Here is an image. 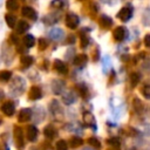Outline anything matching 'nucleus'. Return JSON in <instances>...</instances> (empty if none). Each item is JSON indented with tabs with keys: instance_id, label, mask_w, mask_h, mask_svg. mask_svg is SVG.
<instances>
[{
	"instance_id": "f257e3e1",
	"label": "nucleus",
	"mask_w": 150,
	"mask_h": 150,
	"mask_svg": "<svg viewBox=\"0 0 150 150\" xmlns=\"http://www.w3.org/2000/svg\"><path fill=\"white\" fill-rule=\"evenodd\" d=\"M79 23H80V19H79V16H77L76 14H74V13H68V14L66 15V25H67L69 28H71V29L77 28Z\"/></svg>"
},
{
	"instance_id": "f03ea898",
	"label": "nucleus",
	"mask_w": 150,
	"mask_h": 150,
	"mask_svg": "<svg viewBox=\"0 0 150 150\" xmlns=\"http://www.w3.org/2000/svg\"><path fill=\"white\" fill-rule=\"evenodd\" d=\"M131 16H132V9L129 6L121 8V11L117 13V18L120 20H122V21H128Z\"/></svg>"
},
{
	"instance_id": "7ed1b4c3",
	"label": "nucleus",
	"mask_w": 150,
	"mask_h": 150,
	"mask_svg": "<svg viewBox=\"0 0 150 150\" xmlns=\"http://www.w3.org/2000/svg\"><path fill=\"white\" fill-rule=\"evenodd\" d=\"M14 141L18 148H22L23 146V135H22V130L19 127L14 128Z\"/></svg>"
},
{
	"instance_id": "20e7f679",
	"label": "nucleus",
	"mask_w": 150,
	"mask_h": 150,
	"mask_svg": "<svg viewBox=\"0 0 150 150\" xmlns=\"http://www.w3.org/2000/svg\"><path fill=\"white\" fill-rule=\"evenodd\" d=\"M21 14H22L25 18H29V19H32V20H36V18H38L36 12H35L32 7H29V6H25V7L21 9Z\"/></svg>"
},
{
	"instance_id": "39448f33",
	"label": "nucleus",
	"mask_w": 150,
	"mask_h": 150,
	"mask_svg": "<svg viewBox=\"0 0 150 150\" xmlns=\"http://www.w3.org/2000/svg\"><path fill=\"white\" fill-rule=\"evenodd\" d=\"M112 35H114V39H115L116 41H122V40H124V38H125V35H127V29H125L124 27L120 26V27H117V28L112 32Z\"/></svg>"
},
{
	"instance_id": "423d86ee",
	"label": "nucleus",
	"mask_w": 150,
	"mask_h": 150,
	"mask_svg": "<svg viewBox=\"0 0 150 150\" xmlns=\"http://www.w3.org/2000/svg\"><path fill=\"white\" fill-rule=\"evenodd\" d=\"M1 111L5 114V115H7V116H12L13 114H14V110H15V107H14V104L12 103V102H5L2 105H1Z\"/></svg>"
},
{
	"instance_id": "0eeeda50",
	"label": "nucleus",
	"mask_w": 150,
	"mask_h": 150,
	"mask_svg": "<svg viewBox=\"0 0 150 150\" xmlns=\"http://www.w3.org/2000/svg\"><path fill=\"white\" fill-rule=\"evenodd\" d=\"M30 117H32V110L29 108H25V109H21L18 118L20 122H27L30 120Z\"/></svg>"
},
{
	"instance_id": "6e6552de",
	"label": "nucleus",
	"mask_w": 150,
	"mask_h": 150,
	"mask_svg": "<svg viewBox=\"0 0 150 150\" xmlns=\"http://www.w3.org/2000/svg\"><path fill=\"white\" fill-rule=\"evenodd\" d=\"M41 96H42V91L39 87L34 86L30 88V90H29V98L30 100H39V98H41Z\"/></svg>"
},
{
	"instance_id": "1a4fd4ad",
	"label": "nucleus",
	"mask_w": 150,
	"mask_h": 150,
	"mask_svg": "<svg viewBox=\"0 0 150 150\" xmlns=\"http://www.w3.org/2000/svg\"><path fill=\"white\" fill-rule=\"evenodd\" d=\"M38 137V129L34 125H28L27 127V139L28 141H35Z\"/></svg>"
},
{
	"instance_id": "9d476101",
	"label": "nucleus",
	"mask_w": 150,
	"mask_h": 150,
	"mask_svg": "<svg viewBox=\"0 0 150 150\" xmlns=\"http://www.w3.org/2000/svg\"><path fill=\"white\" fill-rule=\"evenodd\" d=\"M63 87H64V82H63V81L54 80V81H53V84H52V90H53L55 94H61Z\"/></svg>"
},
{
	"instance_id": "9b49d317",
	"label": "nucleus",
	"mask_w": 150,
	"mask_h": 150,
	"mask_svg": "<svg viewBox=\"0 0 150 150\" xmlns=\"http://www.w3.org/2000/svg\"><path fill=\"white\" fill-rule=\"evenodd\" d=\"M54 68H55L59 73H61V74H66V73L68 71L67 66H66L64 62H62L61 60H55V61H54Z\"/></svg>"
},
{
	"instance_id": "f8f14e48",
	"label": "nucleus",
	"mask_w": 150,
	"mask_h": 150,
	"mask_svg": "<svg viewBox=\"0 0 150 150\" xmlns=\"http://www.w3.org/2000/svg\"><path fill=\"white\" fill-rule=\"evenodd\" d=\"M87 62H88V56H87L86 54H80V55H77V56L75 57V60H74L75 66H79V67L86 66Z\"/></svg>"
},
{
	"instance_id": "ddd939ff",
	"label": "nucleus",
	"mask_w": 150,
	"mask_h": 150,
	"mask_svg": "<svg viewBox=\"0 0 150 150\" xmlns=\"http://www.w3.org/2000/svg\"><path fill=\"white\" fill-rule=\"evenodd\" d=\"M43 135H45L47 138H54V137L56 136V130H55V128H54L52 124H49V125L45 127V129H43Z\"/></svg>"
},
{
	"instance_id": "4468645a",
	"label": "nucleus",
	"mask_w": 150,
	"mask_h": 150,
	"mask_svg": "<svg viewBox=\"0 0 150 150\" xmlns=\"http://www.w3.org/2000/svg\"><path fill=\"white\" fill-rule=\"evenodd\" d=\"M98 21H100V25H101L103 28H108V27H110V26L112 25V20H111L108 15H102Z\"/></svg>"
},
{
	"instance_id": "2eb2a0df",
	"label": "nucleus",
	"mask_w": 150,
	"mask_h": 150,
	"mask_svg": "<svg viewBox=\"0 0 150 150\" xmlns=\"http://www.w3.org/2000/svg\"><path fill=\"white\" fill-rule=\"evenodd\" d=\"M62 35H63V30H61L60 28H53L49 32V36L54 40H59L60 38H62Z\"/></svg>"
},
{
	"instance_id": "dca6fc26",
	"label": "nucleus",
	"mask_w": 150,
	"mask_h": 150,
	"mask_svg": "<svg viewBox=\"0 0 150 150\" xmlns=\"http://www.w3.org/2000/svg\"><path fill=\"white\" fill-rule=\"evenodd\" d=\"M28 28H29V25H28L26 21L21 20V21H19V23H18V26H16V33L22 34V33L26 32Z\"/></svg>"
},
{
	"instance_id": "f3484780",
	"label": "nucleus",
	"mask_w": 150,
	"mask_h": 150,
	"mask_svg": "<svg viewBox=\"0 0 150 150\" xmlns=\"http://www.w3.org/2000/svg\"><path fill=\"white\" fill-rule=\"evenodd\" d=\"M34 42H35V39L32 34H27L25 38H23V45L27 47V48H30L34 46Z\"/></svg>"
},
{
	"instance_id": "a211bd4d",
	"label": "nucleus",
	"mask_w": 150,
	"mask_h": 150,
	"mask_svg": "<svg viewBox=\"0 0 150 150\" xmlns=\"http://www.w3.org/2000/svg\"><path fill=\"white\" fill-rule=\"evenodd\" d=\"M62 101L66 104H71L75 101V95L73 93H66V94L62 95Z\"/></svg>"
},
{
	"instance_id": "6ab92c4d",
	"label": "nucleus",
	"mask_w": 150,
	"mask_h": 150,
	"mask_svg": "<svg viewBox=\"0 0 150 150\" xmlns=\"http://www.w3.org/2000/svg\"><path fill=\"white\" fill-rule=\"evenodd\" d=\"M82 143H83L82 138H81V137H77V136H75V137H73V138L70 139V146H71V148H77V146H80Z\"/></svg>"
},
{
	"instance_id": "aec40b11",
	"label": "nucleus",
	"mask_w": 150,
	"mask_h": 150,
	"mask_svg": "<svg viewBox=\"0 0 150 150\" xmlns=\"http://www.w3.org/2000/svg\"><path fill=\"white\" fill-rule=\"evenodd\" d=\"M15 16L13 15V14H6L5 15V20H6V22H7V25L9 26V27H14V23H15Z\"/></svg>"
},
{
	"instance_id": "412c9836",
	"label": "nucleus",
	"mask_w": 150,
	"mask_h": 150,
	"mask_svg": "<svg viewBox=\"0 0 150 150\" xmlns=\"http://www.w3.org/2000/svg\"><path fill=\"white\" fill-rule=\"evenodd\" d=\"M12 76V73L9 70H1L0 71V81L5 82V81H8Z\"/></svg>"
},
{
	"instance_id": "4be33fe9",
	"label": "nucleus",
	"mask_w": 150,
	"mask_h": 150,
	"mask_svg": "<svg viewBox=\"0 0 150 150\" xmlns=\"http://www.w3.org/2000/svg\"><path fill=\"white\" fill-rule=\"evenodd\" d=\"M21 63L25 66V67H28L33 63V56L30 55H26V56H22L21 57Z\"/></svg>"
},
{
	"instance_id": "5701e85b",
	"label": "nucleus",
	"mask_w": 150,
	"mask_h": 150,
	"mask_svg": "<svg viewBox=\"0 0 150 150\" xmlns=\"http://www.w3.org/2000/svg\"><path fill=\"white\" fill-rule=\"evenodd\" d=\"M6 7H7V9H9V11H15V9L19 7V4H18L16 1H14V0H8V1L6 2Z\"/></svg>"
},
{
	"instance_id": "b1692460",
	"label": "nucleus",
	"mask_w": 150,
	"mask_h": 150,
	"mask_svg": "<svg viewBox=\"0 0 150 150\" xmlns=\"http://www.w3.org/2000/svg\"><path fill=\"white\" fill-rule=\"evenodd\" d=\"M88 143H89V145H91V146L95 148V149H98V148L101 146V143H100V141H98L96 137H90V138L88 139Z\"/></svg>"
},
{
	"instance_id": "393cba45",
	"label": "nucleus",
	"mask_w": 150,
	"mask_h": 150,
	"mask_svg": "<svg viewBox=\"0 0 150 150\" xmlns=\"http://www.w3.org/2000/svg\"><path fill=\"white\" fill-rule=\"evenodd\" d=\"M67 149H68V144L66 141L61 139L56 143V150H67Z\"/></svg>"
},
{
	"instance_id": "a878e982",
	"label": "nucleus",
	"mask_w": 150,
	"mask_h": 150,
	"mask_svg": "<svg viewBox=\"0 0 150 150\" xmlns=\"http://www.w3.org/2000/svg\"><path fill=\"white\" fill-rule=\"evenodd\" d=\"M131 84L132 86H135V84H137L138 82H139V80H141V75L138 74V73H134V74H131Z\"/></svg>"
},
{
	"instance_id": "bb28decb",
	"label": "nucleus",
	"mask_w": 150,
	"mask_h": 150,
	"mask_svg": "<svg viewBox=\"0 0 150 150\" xmlns=\"http://www.w3.org/2000/svg\"><path fill=\"white\" fill-rule=\"evenodd\" d=\"M142 94H143V96H144L145 98L150 100V84L145 86V87L142 89Z\"/></svg>"
},
{
	"instance_id": "cd10ccee",
	"label": "nucleus",
	"mask_w": 150,
	"mask_h": 150,
	"mask_svg": "<svg viewBox=\"0 0 150 150\" xmlns=\"http://www.w3.org/2000/svg\"><path fill=\"white\" fill-rule=\"evenodd\" d=\"M108 143H109L110 145H112V146H115V148H117V146L120 145V139H118L117 137H112V138H110V139H108Z\"/></svg>"
},
{
	"instance_id": "c85d7f7f",
	"label": "nucleus",
	"mask_w": 150,
	"mask_h": 150,
	"mask_svg": "<svg viewBox=\"0 0 150 150\" xmlns=\"http://www.w3.org/2000/svg\"><path fill=\"white\" fill-rule=\"evenodd\" d=\"M88 43H89V38L86 36V35H82V38H81V46L84 48V47H87Z\"/></svg>"
},
{
	"instance_id": "c756f323",
	"label": "nucleus",
	"mask_w": 150,
	"mask_h": 150,
	"mask_svg": "<svg viewBox=\"0 0 150 150\" xmlns=\"http://www.w3.org/2000/svg\"><path fill=\"white\" fill-rule=\"evenodd\" d=\"M39 46H40V49H45L47 46H48V41L45 40V39H41L39 41Z\"/></svg>"
},
{
	"instance_id": "7c9ffc66",
	"label": "nucleus",
	"mask_w": 150,
	"mask_h": 150,
	"mask_svg": "<svg viewBox=\"0 0 150 150\" xmlns=\"http://www.w3.org/2000/svg\"><path fill=\"white\" fill-rule=\"evenodd\" d=\"M144 43L146 47H150V34H148L145 38H144Z\"/></svg>"
},
{
	"instance_id": "2f4dec72",
	"label": "nucleus",
	"mask_w": 150,
	"mask_h": 150,
	"mask_svg": "<svg viewBox=\"0 0 150 150\" xmlns=\"http://www.w3.org/2000/svg\"><path fill=\"white\" fill-rule=\"evenodd\" d=\"M11 38H12V41H14V42H16V41H18V39H16V36H14V35H12Z\"/></svg>"
},
{
	"instance_id": "473e14b6",
	"label": "nucleus",
	"mask_w": 150,
	"mask_h": 150,
	"mask_svg": "<svg viewBox=\"0 0 150 150\" xmlns=\"http://www.w3.org/2000/svg\"><path fill=\"white\" fill-rule=\"evenodd\" d=\"M2 97H4V91H2L1 89H0V100H1Z\"/></svg>"
},
{
	"instance_id": "72a5a7b5",
	"label": "nucleus",
	"mask_w": 150,
	"mask_h": 150,
	"mask_svg": "<svg viewBox=\"0 0 150 150\" xmlns=\"http://www.w3.org/2000/svg\"><path fill=\"white\" fill-rule=\"evenodd\" d=\"M83 150H90V149H88V148H84V149H83Z\"/></svg>"
}]
</instances>
